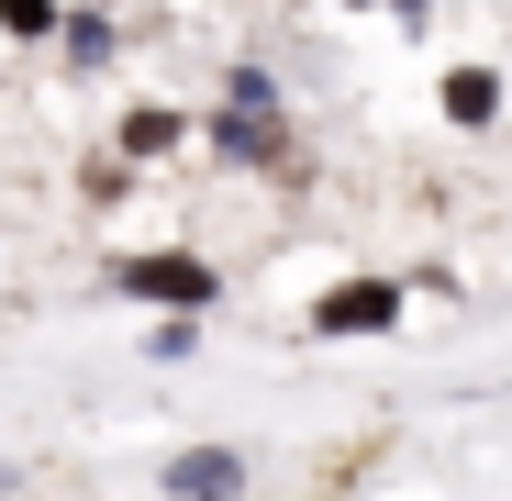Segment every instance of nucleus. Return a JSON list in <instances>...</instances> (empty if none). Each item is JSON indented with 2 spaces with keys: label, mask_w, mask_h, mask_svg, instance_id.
Listing matches in <instances>:
<instances>
[{
  "label": "nucleus",
  "mask_w": 512,
  "mask_h": 501,
  "mask_svg": "<svg viewBox=\"0 0 512 501\" xmlns=\"http://www.w3.org/2000/svg\"><path fill=\"white\" fill-rule=\"evenodd\" d=\"M312 323H323V334H368V323H390V290H368V279H357V290H323Z\"/></svg>",
  "instance_id": "f03ea898"
},
{
  "label": "nucleus",
  "mask_w": 512,
  "mask_h": 501,
  "mask_svg": "<svg viewBox=\"0 0 512 501\" xmlns=\"http://www.w3.org/2000/svg\"><path fill=\"white\" fill-rule=\"evenodd\" d=\"M123 145H134V156H167V145H179V112H134Z\"/></svg>",
  "instance_id": "7ed1b4c3"
},
{
  "label": "nucleus",
  "mask_w": 512,
  "mask_h": 501,
  "mask_svg": "<svg viewBox=\"0 0 512 501\" xmlns=\"http://www.w3.org/2000/svg\"><path fill=\"white\" fill-rule=\"evenodd\" d=\"M123 279H134V290H156V301H212V279H201L190 257H134Z\"/></svg>",
  "instance_id": "f257e3e1"
}]
</instances>
